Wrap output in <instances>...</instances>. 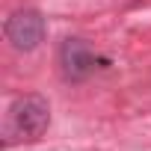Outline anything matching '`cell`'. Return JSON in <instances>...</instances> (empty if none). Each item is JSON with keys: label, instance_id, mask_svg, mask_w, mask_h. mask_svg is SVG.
Here are the masks:
<instances>
[{"label": "cell", "instance_id": "obj_1", "mask_svg": "<svg viewBox=\"0 0 151 151\" xmlns=\"http://www.w3.org/2000/svg\"><path fill=\"white\" fill-rule=\"evenodd\" d=\"M50 124V104L42 95H21L18 101H12L9 113H6V145L12 142H36L45 136Z\"/></svg>", "mask_w": 151, "mask_h": 151}, {"label": "cell", "instance_id": "obj_2", "mask_svg": "<svg viewBox=\"0 0 151 151\" xmlns=\"http://www.w3.org/2000/svg\"><path fill=\"white\" fill-rule=\"evenodd\" d=\"M6 42L15 50H36L45 39V18L36 9H18L6 18Z\"/></svg>", "mask_w": 151, "mask_h": 151}, {"label": "cell", "instance_id": "obj_3", "mask_svg": "<svg viewBox=\"0 0 151 151\" xmlns=\"http://www.w3.org/2000/svg\"><path fill=\"white\" fill-rule=\"evenodd\" d=\"M59 68L65 80H83L95 71V56L80 39H65L59 45Z\"/></svg>", "mask_w": 151, "mask_h": 151}]
</instances>
